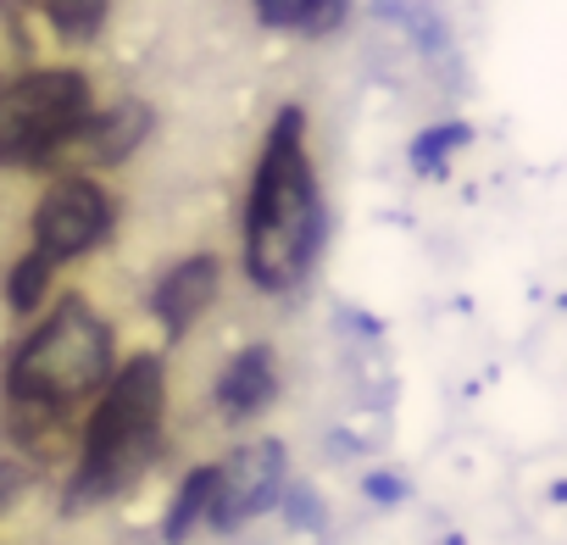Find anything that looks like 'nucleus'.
<instances>
[{
  "label": "nucleus",
  "mask_w": 567,
  "mask_h": 545,
  "mask_svg": "<svg viewBox=\"0 0 567 545\" xmlns=\"http://www.w3.org/2000/svg\"><path fill=\"white\" fill-rule=\"evenodd\" d=\"M29 7L45 12L62 40H95L106 23V0H29Z\"/></svg>",
  "instance_id": "obj_12"
},
{
  "label": "nucleus",
  "mask_w": 567,
  "mask_h": 545,
  "mask_svg": "<svg viewBox=\"0 0 567 545\" xmlns=\"http://www.w3.org/2000/svg\"><path fill=\"white\" fill-rule=\"evenodd\" d=\"M212 473H217V467H195V473L178 484V495H173V506H167V517H162V539H167V545H184V534L206 517V501H212Z\"/></svg>",
  "instance_id": "obj_11"
},
{
  "label": "nucleus",
  "mask_w": 567,
  "mask_h": 545,
  "mask_svg": "<svg viewBox=\"0 0 567 545\" xmlns=\"http://www.w3.org/2000/svg\"><path fill=\"white\" fill-rule=\"evenodd\" d=\"M368 495L390 506V501H401V495H406V484H401V479H390V473H373V479H368Z\"/></svg>",
  "instance_id": "obj_16"
},
{
  "label": "nucleus",
  "mask_w": 567,
  "mask_h": 545,
  "mask_svg": "<svg viewBox=\"0 0 567 545\" xmlns=\"http://www.w3.org/2000/svg\"><path fill=\"white\" fill-rule=\"evenodd\" d=\"M106 228H112V200L90 178H62L34 212V256H45L51 267L73 261V256L95 250L106 239Z\"/></svg>",
  "instance_id": "obj_5"
},
{
  "label": "nucleus",
  "mask_w": 567,
  "mask_h": 545,
  "mask_svg": "<svg viewBox=\"0 0 567 545\" xmlns=\"http://www.w3.org/2000/svg\"><path fill=\"white\" fill-rule=\"evenodd\" d=\"M462 140H467V128H462V123H445V128L417 134V145H412V167H417V173L440 167V162H445V151H456Z\"/></svg>",
  "instance_id": "obj_14"
},
{
  "label": "nucleus",
  "mask_w": 567,
  "mask_h": 545,
  "mask_svg": "<svg viewBox=\"0 0 567 545\" xmlns=\"http://www.w3.org/2000/svg\"><path fill=\"white\" fill-rule=\"evenodd\" d=\"M112 373V335L106 323L73 296L62 301L18 351L12 362V401H45V407H73L90 390H101Z\"/></svg>",
  "instance_id": "obj_3"
},
{
  "label": "nucleus",
  "mask_w": 567,
  "mask_h": 545,
  "mask_svg": "<svg viewBox=\"0 0 567 545\" xmlns=\"http://www.w3.org/2000/svg\"><path fill=\"white\" fill-rule=\"evenodd\" d=\"M323 245V200L307 156V112L284 106L272 117L250 206H245V272L261 290H296Z\"/></svg>",
  "instance_id": "obj_1"
},
{
  "label": "nucleus",
  "mask_w": 567,
  "mask_h": 545,
  "mask_svg": "<svg viewBox=\"0 0 567 545\" xmlns=\"http://www.w3.org/2000/svg\"><path fill=\"white\" fill-rule=\"evenodd\" d=\"M162 401H167V384H162L156 357H134L112 379L106 401L95 407V418L84 429V456H79V473H73V490H68V512H84V506L123 495L156 462Z\"/></svg>",
  "instance_id": "obj_2"
},
{
  "label": "nucleus",
  "mask_w": 567,
  "mask_h": 545,
  "mask_svg": "<svg viewBox=\"0 0 567 545\" xmlns=\"http://www.w3.org/2000/svg\"><path fill=\"white\" fill-rule=\"evenodd\" d=\"M212 296H217V261H212V256L178 261L167 279L156 285V318H162V329H167V335H184V329L212 307Z\"/></svg>",
  "instance_id": "obj_8"
},
{
  "label": "nucleus",
  "mask_w": 567,
  "mask_h": 545,
  "mask_svg": "<svg viewBox=\"0 0 567 545\" xmlns=\"http://www.w3.org/2000/svg\"><path fill=\"white\" fill-rule=\"evenodd\" d=\"M278 495H284V445H278V440L245 445V451H234V456L212 473L206 523L234 528V523H245V517L267 512Z\"/></svg>",
  "instance_id": "obj_7"
},
{
  "label": "nucleus",
  "mask_w": 567,
  "mask_h": 545,
  "mask_svg": "<svg viewBox=\"0 0 567 545\" xmlns=\"http://www.w3.org/2000/svg\"><path fill=\"white\" fill-rule=\"evenodd\" d=\"M256 12L272 29H312V34H323V29L340 23L346 0H256Z\"/></svg>",
  "instance_id": "obj_10"
},
{
  "label": "nucleus",
  "mask_w": 567,
  "mask_h": 545,
  "mask_svg": "<svg viewBox=\"0 0 567 545\" xmlns=\"http://www.w3.org/2000/svg\"><path fill=\"white\" fill-rule=\"evenodd\" d=\"M290 517H296V523H312V528H318V506L307 501V490H296V501H290Z\"/></svg>",
  "instance_id": "obj_17"
},
{
  "label": "nucleus",
  "mask_w": 567,
  "mask_h": 545,
  "mask_svg": "<svg viewBox=\"0 0 567 545\" xmlns=\"http://www.w3.org/2000/svg\"><path fill=\"white\" fill-rule=\"evenodd\" d=\"M29 484H34V473H29L23 462H0V512H7V506H12V501H18Z\"/></svg>",
  "instance_id": "obj_15"
},
{
  "label": "nucleus",
  "mask_w": 567,
  "mask_h": 545,
  "mask_svg": "<svg viewBox=\"0 0 567 545\" xmlns=\"http://www.w3.org/2000/svg\"><path fill=\"white\" fill-rule=\"evenodd\" d=\"M151 106L145 101H123V106H112V112H101V117H79L56 145H45L40 151V162L34 167H51V173H84V167H112V162H123L145 134H151Z\"/></svg>",
  "instance_id": "obj_6"
},
{
  "label": "nucleus",
  "mask_w": 567,
  "mask_h": 545,
  "mask_svg": "<svg viewBox=\"0 0 567 545\" xmlns=\"http://www.w3.org/2000/svg\"><path fill=\"white\" fill-rule=\"evenodd\" d=\"M90 112V79L73 68H45L0 90V167L40 162L79 117Z\"/></svg>",
  "instance_id": "obj_4"
},
{
  "label": "nucleus",
  "mask_w": 567,
  "mask_h": 545,
  "mask_svg": "<svg viewBox=\"0 0 567 545\" xmlns=\"http://www.w3.org/2000/svg\"><path fill=\"white\" fill-rule=\"evenodd\" d=\"M272 390H278V379H272V351L256 346V351H239V357L228 362V373H223V384H217V407H223L228 423H245V418H256V412L272 401Z\"/></svg>",
  "instance_id": "obj_9"
},
{
  "label": "nucleus",
  "mask_w": 567,
  "mask_h": 545,
  "mask_svg": "<svg viewBox=\"0 0 567 545\" xmlns=\"http://www.w3.org/2000/svg\"><path fill=\"white\" fill-rule=\"evenodd\" d=\"M45 285H51V261L29 250V256H23V261L12 267V290H7V296H12V312H23V318H29V312L40 307Z\"/></svg>",
  "instance_id": "obj_13"
}]
</instances>
